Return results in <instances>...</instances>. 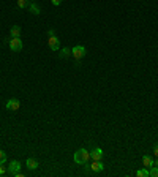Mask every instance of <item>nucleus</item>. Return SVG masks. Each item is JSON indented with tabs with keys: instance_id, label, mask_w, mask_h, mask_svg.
I'll return each mask as SVG.
<instances>
[{
	"instance_id": "nucleus-8",
	"label": "nucleus",
	"mask_w": 158,
	"mask_h": 177,
	"mask_svg": "<svg viewBox=\"0 0 158 177\" xmlns=\"http://www.w3.org/2000/svg\"><path fill=\"white\" fill-rule=\"evenodd\" d=\"M90 158L92 160H101L103 158V150L100 147H95L92 152H90Z\"/></svg>"
},
{
	"instance_id": "nucleus-10",
	"label": "nucleus",
	"mask_w": 158,
	"mask_h": 177,
	"mask_svg": "<svg viewBox=\"0 0 158 177\" xmlns=\"http://www.w3.org/2000/svg\"><path fill=\"white\" fill-rule=\"evenodd\" d=\"M142 166L147 168V169L152 168V166H153V158L149 157V155H144V157H142Z\"/></svg>"
},
{
	"instance_id": "nucleus-16",
	"label": "nucleus",
	"mask_w": 158,
	"mask_h": 177,
	"mask_svg": "<svg viewBox=\"0 0 158 177\" xmlns=\"http://www.w3.org/2000/svg\"><path fill=\"white\" fill-rule=\"evenodd\" d=\"M149 174H150V177H158V166L149 168Z\"/></svg>"
},
{
	"instance_id": "nucleus-15",
	"label": "nucleus",
	"mask_w": 158,
	"mask_h": 177,
	"mask_svg": "<svg viewBox=\"0 0 158 177\" xmlns=\"http://www.w3.org/2000/svg\"><path fill=\"white\" fill-rule=\"evenodd\" d=\"M136 175H138V177H149L150 174H149V169L146 168V169H138V171H136Z\"/></svg>"
},
{
	"instance_id": "nucleus-11",
	"label": "nucleus",
	"mask_w": 158,
	"mask_h": 177,
	"mask_svg": "<svg viewBox=\"0 0 158 177\" xmlns=\"http://www.w3.org/2000/svg\"><path fill=\"white\" fill-rule=\"evenodd\" d=\"M19 35H21V27L19 25H13L10 30V38H19Z\"/></svg>"
},
{
	"instance_id": "nucleus-5",
	"label": "nucleus",
	"mask_w": 158,
	"mask_h": 177,
	"mask_svg": "<svg viewBox=\"0 0 158 177\" xmlns=\"http://www.w3.org/2000/svg\"><path fill=\"white\" fill-rule=\"evenodd\" d=\"M103 169H104V165L101 163V160H93V163L87 166V171H92V172H101Z\"/></svg>"
},
{
	"instance_id": "nucleus-6",
	"label": "nucleus",
	"mask_w": 158,
	"mask_h": 177,
	"mask_svg": "<svg viewBox=\"0 0 158 177\" xmlns=\"http://www.w3.org/2000/svg\"><path fill=\"white\" fill-rule=\"evenodd\" d=\"M19 108H21V101L17 98H11V100L7 101V109L8 111H17Z\"/></svg>"
},
{
	"instance_id": "nucleus-4",
	"label": "nucleus",
	"mask_w": 158,
	"mask_h": 177,
	"mask_svg": "<svg viewBox=\"0 0 158 177\" xmlns=\"http://www.w3.org/2000/svg\"><path fill=\"white\" fill-rule=\"evenodd\" d=\"M47 46H49L51 51H59V47H60V41H59V38H57L56 35H51L49 40H47Z\"/></svg>"
},
{
	"instance_id": "nucleus-1",
	"label": "nucleus",
	"mask_w": 158,
	"mask_h": 177,
	"mask_svg": "<svg viewBox=\"0 0 158 177\" xmlns=\"http://www.w3.org/2000/svg\"><path fill=\"white\" fill-rule=\"evenodd\" d=\"M73 158H74V163H77V165H87L90 160V152L87 149H79L74 152Z\"/></svg>"
},
{
	"instance_id": "nucleus-12",
	"label": "nucleus",
	"mask_w": 158,
	"mask_h": 177,
	"mask_svg": "<svg viewBox=\"0 0 158 177\" xmlns=\"http://www.w3.org/2000/svg\"><path fill=\"white\" fill-rule=\"evenodd\" d=\"M29 11L32 13V14H35V16H38L41 11H40V8H38V5L37 3H30L29 5Z\"/></svg>"
},
{
	"instance_id": "nucleus-7",
	"label": "nucleus",
	"mask_w": 158,
	"mask_h": 177,
	"mask_svg": "<svg viewBox=\"0 0 158 177\" xmlns=\"http://www.w3.org/2000/svg\"><path fill=\"white\" fill-rule=\"evenodd\" d=\"M8 172L10 174H13V175H16L17 172H21V163L19 161H11V165L8 166Z\"/></svg>"
},
{
	"instance_id": "nucleus-17",
	"label": "nucleus",
	"mask_w": 158,
	"mask_h": 177,
	"mask_svg": "<svg viewBox=\"0 0 158 177\" xmlns=\"http://www.w3.org/2000/svg\"><path fill=\"white\" fill-rule=\"evenodd\" d=\"M5 161H7V154L3 150H0V165H5Z\"/></svg>"
},
{
	"instance_id": "nucleus-2",
	"label": "nucleus",
	"mask_w": 158,
	"mask_h": 177,
	"mask_svg": "<svg viewBox=\"0 0 158 177\" xmlns=\"http://www.w3.org/2000/svg\"><path fill=\"white\" fill-rule=\"evenodd\" d=\"M86 54H87V51H86V47L81 46V44H77V46L71 47V56L74 57L76 62H81V59H82Z\"/></svg>"
},
{
	"instance_id": "nucleus-3",
	"label": "nucleus",
	"mask_w": 158,
	"mask_h": 177,
	"mask_svg": "<svg viewBox=\"0 0 158 177\" xmlns=\"http://www.w3.org/2000/svg\"><path fill=\"white\" fill-rule=\"evenodd\" d=\"M8 44H10V49L13 51V52H19V51L22 49V41H21V38H10Z\"/></svg>"
},
{
	"instance_id": "nucleus-14",
	"label": "nucleus",
	"mask_w": 158,
	"mask_h": 177,
	"mask_svg": "<svg viewBox=\"0 0 158 177\" xmlns=\"http://www.w3.org/2000/svg\"><path fill=\"white\" fill-rule=\"evenodd\" d=\"M70 56H71V49H70V47H63V49L60 51V57H62V59L70 57Z\"/></svg>"
},
{
	"instance_id": "nucleus-20",
	"label": "nucleus",
	"mask_w": 158,
	"mask_h": 177,
	"mask_svg": "<svg viewBox=\"0 0 158 177\" xmlns=\"http://www.w3.org/2000/svg\"><path fill=\"white\" fill-rule=\"evenodd\" d=\"M153 152H155V157H158V142L153 145Z\"/></svg>"
},
{
	"instance_id": "nucleus-19",
	"label": "nucleus",
	"mask_w": 158,
	"mask_h": 177,
	"mask_svg": "<svg viewBox=\"0 0 158 177\" xmlns=\"http://www.w3.org/2000/svg\"><path fill=\"white\" fill-rule=\"evenodd\" d=\"M51 3L54 5V7H59V5L62 3V0H51Z\"/></svg>"
},
{
	"instance_id": "nucleus-9",
	"label": "nucleus",
	"mask_w": 158,
	"mask_h": 177,
	"mask_svg": "<svg viewBox=\"0 0 158 177\" xmlns=\"http://www.w3.org/2000/svg\"><path fill=\"white\" fill-rule=\"evenodd\" d=\"M25 166H27L30 171H35L38 169V161L35 158H27V161H25Z\"/></svg>"
},
{
	"instance_id": "nucleus-18",
	"label": "nucleus",
	"mask_w": 158,
	"mask_h": 177,
	"mask_svg": "<svg viewBox=\"0 0 158 177\" xmlns=\"http://www.w3.org/2000/svg\"><path fill=\"white\" fill-rule=\"evenodd\" d=\"M5 172H8V169H7L3 165H0V175H2V174H5Z\"/></svg>"
},
{
	"instance_id": "nucleus-13",
	"label": "nucleus",
	"mask_w": 158,
	"mask_h": 177,
	"mask_svg": "<svg viewBox=\"0 0 158 177\" xmlns=\"http://www.w3.org/2000/svg\"><path fill=\"white\" fill-rule=\"evenodd\" d=\"M16 5H17V8H21V10H24V8H29V0H17L16 2Z\"/></svg>"
},
{
	"instance_id": "nucleus-22",
	"label": "nucleus",
	"mask_w": 158,
	"mask_h": 177,
	"mask_svg": "<svg viewBox=\"0 0 158 177\" xmlns=\"http://www.w3.org/2000/svg\"><path fill=\"white\" fill-rule=\"evenodd\" d=\"M153 166H158V160H153Z\"/></svg>"
},
{
	"instance_id": "nucleus-21",
	"label": "nucleus",
	"mask_w": 158,
	"mask_h": 177,
	"mask_svg": "<svg viewBox=\"0 0 158 177\" xmlns=\"http://www.w3.org/2000/svg\"><path fill=\"white\" fill-rule=\"evenodd\" d=\"M47 35H49V37H51V35H56V32L52 30V29H49V30H47Z\"/></svg>"
}]
</instances>
